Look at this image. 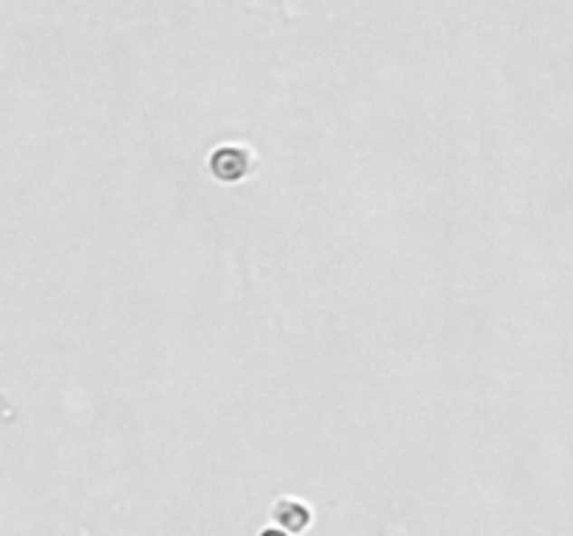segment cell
<instances>
[{
  "label": "cell",
  "instance_id": "7a4b0ae2",
  "mask_svg": "<svg viewBox=\"0 0 573 536\" xmlns=\"http://www.w3.org/2000/svg\"><path fill=\"white\" fill-rule=\"evenodd\" d=\"M272 514H274V520L282 531H291V533H300L310 525V509L294 497H280L274 502Z\"/></svg>",
  "mask_w": 573,
  "mask_h": 536
},
{
  "label": "cell",
  "instance_id": "6da1fadb",
  "mask_svg": "<svg viewBox=\"0 0 573 536\" xmlns=\"http://www.w3.org/2000/svg\"><path fill=\"white\" fill-rule=\"evenodd\" d=\"M252 171V151L235 143L218 146L210 154V174L218 182H241Z\"/></svg>",
  "mask_w": 573,
  "mask_h": 536
},
{
  "label": "cell",
  "instance_id": "3957f363",
  "mask_svg": "<svg viewBox=\"0 0 573 536\" xmlns=\"http://www.w3.org/2000/svg\"><path fill=\"white\" fill-rule=\"evenodd\" d=\"M261 536H289V533L280 531V528H263V531H261Z\"/></svg>",
  "mask_w": 573,
  "mask_h": 536
}]
</instances>
